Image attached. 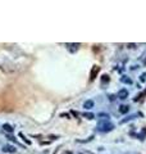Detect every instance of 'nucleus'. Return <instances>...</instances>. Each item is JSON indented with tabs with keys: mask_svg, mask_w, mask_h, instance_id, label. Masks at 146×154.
Segmentation results:
<instances>
[{
	"mask_svg": "<svg viewBox=\"0 0 146 154\" xmlns=\"http://www.w3.org/2000/svg\"><path fill=\"white\" fill-rule=\"evenodd\" d=\"M97 130L101 132H109L112 130H114V125L109 120H101L97 122Z\"/></svg>",
	"mask_w": 146,
	"mask_h": 154,
	"instance_id": "f257e3e1",
	"label": "nucleus"
},
{
	"mask_svg": "<svg viewBox=\"0 0 146 154\" xmlns=\"http://www.w3.org/2000/svg\"><path fill=\"white\" fill-rule=\"evenodd\" d=\"M118 98H119V99H122V100L127 99V98H128V90H127V89H121V90L118 91Z\"/></svg>",
	"mask_w": 146,
	"mask_h": 154,
	"instance_id": "f03ea898",
	"label": "nucleus"
},
{
	"mask_svg": "<svg viewBox=\"0 0 146 154\" xmlns=\"http://www.w3.org/2000/svg\"><path fill=\"white\" fill-rule=\"evenodd\" d=\"M3 152H5V153H16V148L13 146V145H4L3 146Z\"/></svg>",
	"mask_w": 146,
	"mask_h": 154,
	"instance_id": "7ed1b4c3",
	"label": "nucleus"
},
{
	"mask_svg": "<svg viewBox=\"0 0 146 154\" xmlns=\"http://www.w3.org/2000/svg\"><path fill=\"white\" fill-rule=\"evenodd\" d=\"M128 112H130V105L123 104V105L119 107V113H121V114H127Z\"/></svg>",
	"mask_w": 146,
	"mask_h": 154,
	"instance_id": "20e7f679",
	"label": "nucleus"
},
{
	"mask_svg": "<svg viewBox=\"0 0 146 154\" xmlns=\"http://www.w3.org/2000/svg\"><path fill=\"white\" fill-rule=\"evenodd\" d=\"M100 71V67L99 66H94V68H92V71H91V80H94L95 77H96L97 75V72Z\"/></svg>",
	"mask_w": 146,
	"mask_h": 154,
	"instance_id": "39448f33",
	"label": "nucleus"
},
{
	"mask_svg": "<svg viewBox=\"0 0 146 154\" xmlns=\"http://www.w3.org/2000/svg\"><path fill=\"white\" fill-rule=\"evenodd\" d=\"M94 107V100H86L85 104H83V108L86 109H91Z\"/></svg>",
	"mask_w": 146,
	"mask_h": 154,
	"instance_id": "423d86ee",
	"label": "nucleus"
},
{
	"mask_svg": "<svg viewBox=\"0 0 146 154\" xmlns=\"http://www.w3.org/2000/svg\"><path fill=\"white\" fill-rule=\"evenodd\" d=\"M138 116V113H136V114H132V116H130V117H126L124 120H122L121 121V123H126V122H128V121H132V120H135V118Z\"/></svg>",
	"mask_w": 146,
	"mask_h": 154,
	"instance_id": "0eeeda50",
	"label": "nucleus"
},
{
	"mask_svg": "<svg viewBox=\"0 0 146 154\" xmlns=\"http://www.w3.org/2000/svg\"><path fill=\"white\" fill-rule=\"evenodd\" d=\"M121 82H123V84H126V85H131V84H132V80H131L130 77H127V76H123L121 78Z\"/></svg>",
	"mask_w": 146,
	"mask_h": 154,
	"instance_id": "6e6552de",
	"label": "nucleus"
},
{
	"mask_svg": "<svg viewBox=\"0 0 146 154\" xmlns=\"http://www.w3.org/2000/svg\"><path fill=\"white\" fill-rule=\"evenodd\" d=\"M3 129L5 130V132H9V134H12V132L14 131L13 127H12L10 125H8V123H4V125H3Z\"/></svg>",
	"mask_w": 146,
	"mask_h": 154,
	"instance_id": "1a4fd4ad",
	"label": "nucleus"
},
{
	"mask_svg": "<svg viewBox=\"0 0 146 154\" xmlns=\"http://www.w3.org/2000/svg\"><path fill=\"white\" fill-rule=\"evenodd\" d=\"M82 117L87 118V120H94L95 114H94V113H91V112H85V113H82Z\"/></svg>",
	"mask_w": 146,
	"mask_h": 154,
	"instance_id": "9d476101",
	"label": "nucleus"
},
{
	"mask_svg": "<svg viewBox=\"0 0 146 154\" xmlns=\"http://www.w3.org/2000/svg\"><path fill=\"white\" fill-rule=\"evenodd\" d=\"M97 117H99V118H104V120H109L110 116L108 113H99V114H97Z\"/></svg>",
	"mask_w": 146,
	"mask_h": 154,
	"instance_id": "9b49d317",
	"label": "nucleus"
},
{
	"mask_svg": "<svg viewBox=\"0 0 146 154\" xmlns=\"http://www.w3.org/2000/svg\"><path fill=\"white\" fill-rule=\"evenodd\" d=\"M140 81H141V82H145L146 81V72H144L141 76H140Z\"/></svg>",
	"mask_w": 146,
	"mask_h": 154,
	"instance_id": "f8f14e48",
	"label": "nucleus"
},
{
	"mask_svg": "<svg viewBox=\"0 0 146 154\" xmlns=\"http://www.w3.org/2000/svg\"><path fill=\"white\" fill-rule=\"evenodd\" d=\"M103 81H104V82H106V81H109V77H108V76H106V75H104V76H103Z\"/></svg>",
	"mask_w": 146,
	"mask_h": 154,
	"instance_id": "ddd939ff",
	"label": "nucleus"
},
{
	"mask_svg": "<svg viewBox=\"0 0 146 154\" xmlns=\"http://www.w3.org/2000/svg\"><path fill=\"white\" fill-rule=\"evenodd\" d=\"M78 154H92V153H78Z\"/></svg>",
	"mask_w": 146,
	"mask_h": 154,
	"instance_id": "4468645a",
	"label": "nucleus"
},
{
	"mask_svg": "<svg viewBox=\"0 0 146 154\" xmlns=\"http://www.w3.org/2000/svg\"><path fill=\"white\" fill-rule=\"evenodd\" d=\"M145 95H146V91H145Z\"/></svg>",
	"mask_w": 146,
	"mask_h": 154,
	"instance_id": "2eb2a0df",
	"label": "nucleus"
},
{
	"mask_svg": "<svg viewBox=\"0 0 146 154\" xmlns=\"http://www.w3.org/2000/svg\"><path fill=\"white\" fill-rule=\"evenodd\" d=\"M145 64H146V60H145Z\"/></svg>",
	"mask_w": 146,
	"mask_h": 154,
	"instance_id": "dca6fc26",
	"label": "nucleus"
}]
</instances>
